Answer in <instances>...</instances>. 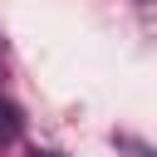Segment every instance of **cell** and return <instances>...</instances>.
Masks as SVG:
<instances>
[{
  "label": "cell",
  "instance_id": "obj_1",
  "mask_svg": "<svg viewBox=\"0 0 157 157\" xmlns=\"http://www.w3.org/2000/svg\"><path fill=\"white\" fill-rule=\"evenodd\" d=\"M20 128H25L20 108H15L10 98H0V147H5V142H15V137H20Z\"/></svg>",
  "mask_w": 157,
  "mask_h": 157
},
{
  "label": "cell",
  "instance_id": "obj_3",
  "mask_svg": "<svg viewBox=\"0 0 157 157\" xmlns=\"http://www.w3.org/2000/svg\"><path fill=\"white\" fill-rule=\"evenodd\" d=\"M29 157H64V152H54V147H34Z\"/></svg>",
  "mask_w": 157,
  "mask_h": 157
},
{
  "label": "cell",
  "instance_id": "obj_2",
  "mask_svg": "<svg viewBox=\"0 0 157 157\" xmlns=\"http://www.w3.org/2000/svg\"><path fill=\"white\" fill-rule=\"evenodd\" d=\"M113 152L118 157H157V147L142 142V137H132V132H113Z\"/></svg>",
  "mask_w": 157,
  "mask_h": 157
},
{
  "label": "cell",
  "instance_id": "obj_4",
  "mask_svg": "<svg viewBox=\"0 0 157 157\" xmlns=\"http://www.w3.org/2000/svg\"><path fill=\"white\" fill-rule=\"evenodd\" d=\"M0 59H5V49H0Z\"/></svg>",
  "mask_w": 157,
  "mask_h": 157
}]
</instances>
